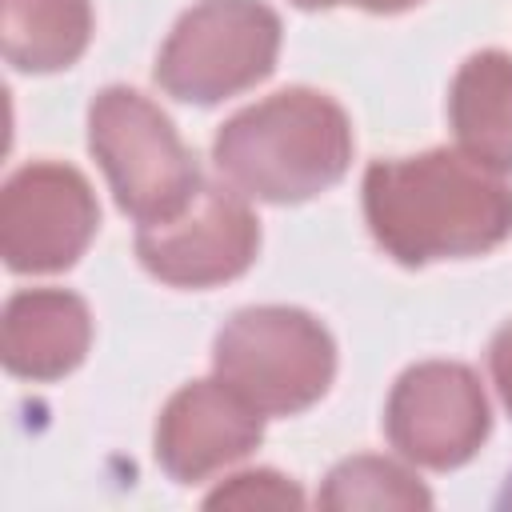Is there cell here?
Listing matches in <instances>:
<instances>
[{"label":"cell","instance_id":"1","mask_svg":"<svg viewBox=\"0 0 512 512\" xmlns=\"http://www.w3.org/2000/svg\"><path fill=\"white\" fill-rule=\"evenodd\" d=\"M364 220L376 244L404 268L492 252L512 232V188L464 152L372 160L364 172Z\"/></svg>","mask_w":512,"mask_h":512},{"label":"cell","instance_id":"2","mask_svg":"<svg viewBox=\"0 0 512 512\" xmlns=\"http://www.w3.org/2000/svg\"><path fill=\"white\" fill-rule=\"evenodd\" d=\"M220 176L256 200L300 204L352 164L348 112L316 88H284L228 116L212 140Z\"/></svg>","mask_w":512,"mask_h":512},{"label":"cell","instance_id":"3","mask_svg":"<svg viewBox=\"0 0 512 512\" xmlns=\"http://www.w3.org/2000/svg\"><path fill=\"white\" fill-rule=\"evenodd\" d=\"M216 376L264 416H296L312 408L336 376V344L304 308L260 304L240 308L216 332Z\"/></svg>","mask_w":512,"mask_h":512},{"label":"cell","instance_id":"4","mask_svg":"<svg viewBox=\"0 0 512 512\" xmlns=\"http://www.w3.org/2000/svg\"><path fill=\"white\" fill-rule=\"evenodd\" d=\"M88 148L108 176L116 208L140 224L176 216L200 188L196 156L172 120L136 88L112 84L92 96Z\"/></svg>","mask_w":512,"mask_h":512},{"label":"cell","instance_id":"5","mask_svg":"<svg viewBox=\"0 0 512 512\" xmlns=\"http://www.w3.org/2000/svg\"><path fill=\"white\" fill-rule=\"evenodd\" d=\"M280 16L264 0H200L168 32L156 84L184 104H216L272 76Z\"/></svg>","mask_w":512,"mask_h":512},{"label":"cell","instance_id":"6","mask_svg":"<svg viewBox=\"0 0 512 512\" xmlns=\"http://www.w3.org/2000/svg\"><path fill=\"white\" fill-rule=\"evenodd\" d=\"M260 248V220L232 184L200 180L196 196L168 220L140 224V264L172 288H216L248 272Z\"/></svg>","mask_w":512,"mask_h":512},{"label":"cell","instance_id":"7","mask_svg":"<svg viewBox=\"0 0 512 512\" xmlns=\"http://www.w3.org/2000/svg\"><path fill=\"white\" fill-rule=\"evenodd\" d=\"M100 204L72 164L32 160L0 192V256L12 272H64L92 244Z\"/></svg>","mask_w":512,"mask_h":512},{"label":"cell","instance_id":"8","mask_svg":"<svg viewBox=\"0 0 512 512\" xmlns=\"http://www.w3.org/2000/svg\"><path fill=\"white\" fill-rule=\"evenodd\" d=\"M384 428L404 460L448 472L480 452L492 432V412L468 364L424 360L392 384Z\"/></svg>","mask_w":512,"mask_h":512},{"label":"cell","instance_id":"9","mask_svg":"<svg viewBox=\"0 0 512 512\" xmlns=\"http://www.w3.org/2000/svg\"><path fill=\"white\" fill-rule=\"evenodd\" d=\"M264 436V412H256L236 388L216 380H192L164 404L156 420V460L176 484H200L224 464L244 460Z\"/></svg>","mask_w":512,"mask_h":512},{"label":"cell","instance_id":"10","mask_svg":"<svg viewBox=\"0 0 512 512\" xmlns=\"http://www.w3.org/2000/svg\"><path fill=\"white\" fill-rule=\"evenodd\" d=\"M92 316L76 292L24 288L8 296L0 320V356L12 376L60 380L88 356Z\"/></svg>","mask_w":512,"mask_h":512},{"label":"cell","instance_id":"11","mask_svg":"<svg viewBox=\"0 0 512 512\" xmlns=\"http://www.w3.org/2000/svg\"><path fill=\"white\" fill-rule=\"evenodd\" d=\"M448 120L464 156L492 172H512V56L472 52L448 92Z\"/></svg>","mask_w":512,"mask_h":512},{"label":"cell","instance_id":"12","mask_svg":"<svg viewBox=\"0 0 512 512\" xmlns=\"http://www.w3.org/2000/svg\"><path fill=\"white\" fill-rule=\"evenodd\" d=\"M92 40L88 0H0V48L20 72L72 68Z\"/></svg>","mask_w":512,"mask_h":512},{"label":"cell","instance_id":"13","mask_svg":"<svg viewBox=\"0 0 512 512\" xmlns=\"http://www.w3.org/2000/svg\"><path fill=\"white\" fill-rule=\"evenodd\" d=\"M324 508H368V512H412V508H432V492L396 460L388 456H348L340 460L324 488H320Z\"/></svg>","mask_w":512,"mask_h":512},{"label":"cell","instance_id":"14","mask_svg":"<svg viewBox=\"0 0 512 512\" xmlns=\"http://www.w3.org/2000/svg\"><path fill=\"white\" fill-rule=\"evenodd\" d=\"M204 504L208 508H300L304 492L288 476L256 468V472H240L228 484H220L216 492H208Z\"/></svg>","mask_w":512,"mask_h":512},{"label":"cell","instance_id":"15","mask_svg":"<svg viewBox=\"0 0 512 512\" xmlns=\"http://www.w3.org/2000/svg\"><path fill=\"white\" fill-rule=\"evenodd\" d=\"M488 368H492V380H496L504 408L512 412V320L496 328V336L488 344Z\"/></svg>","mask_w":512,"mask_h":512},{"label":"cell","instance_id":"16","mask_svg":"<svg viewBox=\"0 0 512 512\" xmlns=\"http://www.w3.org/2000/svg\"><path fill=\"white\" fill-rule=\"evenodd\" d=\"M356 8H364V12H380V16H392V12H404V8H412V4H420V0H352Z\"/></svg>","mask_w":512,"mask_h":512},{"label":"cell","instance_id":"17","mask_svg":"<svg viewBox=\"0 0 512 512\" xmlns=\"http://www.w3.org/2000/svg\"><path fill=\"white\" fill-rule=\"evenodd\" d=\"M496 508H500V512H512V472H508V480H504V488H500V496H496Z\"/></svg>","mask_w":512,"mask_h":512},{"label":"cell","instance_id":"18","mask_svg":"<svg viewBox=\"0 0 512 512\" xmlns=\"http://www.w3.org/2000/svg\"><path fill=\"white\" fill-rule=\"evenodd\" d=\"M292 4L312 12V8H336V4H352V0H292Z\"/></svg>","mask_w":512,"mask_h":512}]
</instances>
